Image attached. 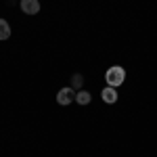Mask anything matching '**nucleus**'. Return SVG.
Returning <instances> with one entry per match:
<instances>
[{
	"instance_id": "f257e3e1",
	"label": "nucleus",
	"mask_w": 157,
	"mask_h": 157,
	"mask_svg": "<svg viewBox=\"0 0 157 157\" xmlns=\"http://www.w3.org/2000/svg\"><path fill=\"white\" fill-rule=\"evenodd\" d=\"M105 80H107V86H113V88L121 86V84H124V80H126V71H124V67H120V65L109 67L107 71H105Z\"/></svg>"
},
{
	"instance_id": "f03ea898",
	"label": "nucleus",
	"mask_w": 157,
	"mask_h": 157,
	"mask_svg": "<svg viewBox=\"0 0 157 157\" xmlns=\"http://www.w3.org/2000/svg\"><path fill=\"white\" fill-rule=\"evenodd\" d=\"M75 101V90L73 88H61L57 92V103L59 105H69Z\"/></svg>"
},
{
	"instance_id": "20e7f679",
	"label": "nucleus",
	"mask_w": 157,
	"mask_h": 157,
	"mask_svg": "<svg viewBox=\"0 0 157 157\" xmlns=\"http://www.w3.org/2000/svg\"><path fill=\"white\" fill-rule=\"evenodd\" d=\"M101 97H103V101H105V103H109V105H113V103L117 101V90H115L113 86H107V88H103Z\"/></svg>"
},
{
	"instance_id": "0eeeda50",
	"label": "nucleus",
	"mask_w": 157,
	"mask_h": 157,
	"mask_svg": "<svg viewBox=\"0 0 157 157\" xmlns=\"http://www.w3.org/2000/svg\"><path fill=\"white\" fill-rule=\"evenodd\" d=\"M82 82H84L82 73H73V78H71V88L73 90H80V88H82Z\"/></svg>"
},
{
	"instance_id": "7ed1b4c3",
	"label": "nucleus",
	"mask_w": 157,
	"mask_h": 157,
	"mask_svg": "<svg viewBox=\"0 0 157 157\" xmlns=\"http://www.w3.org/2000/svg\"><path fill=\"white\" fill-rule=\"evenodd\" d=\"M21 11L25 15H36V13H40V2L38 0H21Z\"/></svg>"
},
{
	"instance_id": "39448f33",
	"label": "nucleus",
	"mask_w": 157,
	"mask_h": 157,
	"mask_svg": "<svg viewBox=\"0 0 157 157\" xmlns=\"http://www.w3.org/2000/svg\"><path fill=\"white\" fill-rule=\"evenodd\" d=\"M90 92H86V90H78V92H75V101H78V103H80V105H88V103H90Z\"/></svg>"
},
{
	"instance_id": "423d86ee",
	"label": "nucleus",
	"mask_w": 157,
	"mask_h": 157,
	"mask_svg": "<svg viewBox=\"0 0 157 157\" xmlns=\"http://www.w3.org/2000/svg\"><path fill=\"white\" fill-rule=\"evenodd\" d=\"M11 36V25L6 23V19H0V40H6Z\"/></svg>"
}]
</instances>
